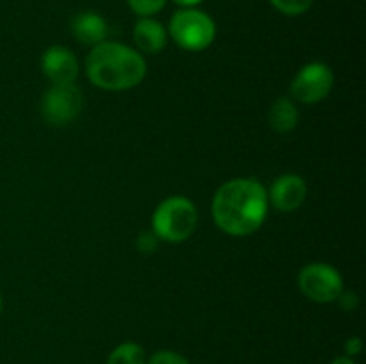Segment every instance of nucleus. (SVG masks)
<instances>
[{"label":"nucleus","mask_w":366,"mask_h":364,"mask_svg":"<svg viewBox=\"0 0 366 364\" xmlns=\"http://www.w3.org/2000/svg\"><path fill=\"white\" fill-rule=\"evenodd\" d=\"M268 191L257 178L236 177L217 189L211 213L217 227L232 238L254 234L268 216Z\"/></svg>","instance_id":"obj_1"},{"label":"nucleus","mask_w":366,"mask_h":364,"mask_svg":"<svg viewBox=\"0 0 366 364\" xmlns=\"http://www.w3.org/2000/svg\"><path fill=\"white\" fill-rule=\"evenodd\" d=\"M86 75L93 86L106 91H127L143 82L147 61L143 54L118 41L92 46L86 56Z\"/></svg>","instance_id":"obj_2"},{"label":"nucleus","mask_w":366,"mask_h":364,"mask_svg":"<svg viewBox=\"0 0 366 364\" xmlns=\"http://www.w3.org/2000/svg\"><path fill=\"white\" fill-rule=\"evenodd\" d=\"M199 211L182 195H172L156 207L152 214V232L159 241L184 243L195 232Z\"/></svg>","instance_id":"obj_3"},{"label":"nucleus","mask_w":366,"mask_h":364,"mask_svg":"<svg viewBox=\"0 0 366 364\" xmlns=\"http://www.w3.org/2000/svg\"><path fill=\"white\" fill-rule=\"evenodd\" d=\"M167 31L175 45L188 52H202L209 49L217 38L214 20L197 7H181L175 11Z\"/></svg>","instance_id":"obj_4"},{"label":"nucleus","mask_w":366,"mask_h":364,"mask_svg":"<svg viewBox=\"0 0 366 364\" xmlns=\"http://www.w3.org/2000/svg\"><path fill=\"white\" fill-rule=\"evenodd\" d=\"M299 288L315 303H332L342 295L343 277L332 264L310 263L299 271Z\"/></svg>","instance_id":"obj_5"},{"label":"nucleus","mask_w":366,"mask_h":364,"mask_svg":"<svg viewBox=\"0 0 366 364\" xmlns=\"http://www.w3.org/2000/svg\"><path fill=\"white\" fill-rule=\"evenodd\" d=\"M332 88H335V74L331 68L320 61H311L304 64L293 77L290 84V98L293 102L313 106L327 98Z\"/></svg>","instance_id":"obj_6"},{"label":"nucleus","mask_w":366,"mask_h":364,"mask_svg":"<svg viewBox=\"0 0 366 364\" xmlns=\"http://www.w3.org/2000/svg\"><path fill=\"white\" fill-rule=\"evenodd\" d=\"M82 109V91L75 84H52L41 98V116L46 123L66 125Z\"/></svg>","instance_id":"obj_7"},{"label":"nucleus","mask_w":366,"mask_h":364,"mask_svg":"<svg viewBox=\"0 0 366 364\" xmlns=\"http://www.w3.org/2000/svg\"><path fill=\"white\" fill-rule=\"evenodd\" d=\"M41 70L52 84H75L79 59L66 46L52 45L41 54Z\"/></svg>","instance_id":"obj_8"},{"label":"nucleus","mask_w":366,"mask_h":364,"mask_svg":"<svg viewBox=\"0 0 366 364\" xmlns=\"http://www.w3.org/2000/svg\"><path fill=\"white\" fill-rule=\"evenodd\" d=\"M306 178L297 173H285L272 182L268 202L281 213H293L306 202Z\"/></svg>","instance_id":"obj_9"},{"label":"nucleus","mask_w":366,"mask_h":364,"mask_svg":"<svg viewBox=\"0 0 366 364\" xmlns=\"http://www.w3.org/2000/svg\"><path fill=\"white\" fill-rule=\"evenodd\" d=\"M132 39L139 54L156 56L167 46L168 31L154 16H143L132 27Z\"/></svg>","instance_id":"obj_10"},{"label":"nucleus","mask_w":366,"mask_h":364,"mask_svg":"<svg viewBox=\"0 0 366 364\" xmlns=\"http://www.w3.org/2000/svg\"><path fill=\"white\" fill-rule=\"evenodd\" d=\"M71 32H74L75 39L82 45L95 46L99 43L106 41L107 32V21L104 20L102 14L95 13V11H84L79 13L71 21Z\"/></svg>","instance_id":"obj_11"},{"label":"nucleus","mask_w":366,"mask_h":364,"mask_svg":"<svg viewBox=\"0 0 366 364\" xmlns=\"http://www.w3.org/2000/svg\"><path fill=\"white\" fill-rule=\"evenodd\" d=\"M299 107L290 96H279L268 111V125L279 134H288L299 125Z\"/></svg>","instance_id":"obj_12"},{"label":"nucleus","mask_w":366,"mask_h":364,"mask_svg":"<svg viewBox=\"0 0 366 364\" xmlns=\"http://www.w3.org/2000/svg\"><path fill=\"white\" fill-rule=\"evenodd\" d=\"M106 364H147L145 350L138 343H122L109 353Z\"/></svg>","instance_id":"obj_13"},{"label":"nucleus","mask_w":366,"mask_h":364,"mask_svg":"<svg viewBox=\"0 0 366 364\" xmlns=\"http://www.w3.org/2000/svg\"><path fill=\"white\" fill-rule=\"evenodd\" d=\"M315 0H270L272 6L286 16H300L307 13Z\"/></svg>","instance_id":"obj_14"},{"label":"nucleus","mask_w":366,"mask_h":364,"mask_svg":"<svg viewBox=\"0 0 366 364\" xmlns=\"http://www.w3.org/2000/svg\"><path fill=\"white\" fill-rule=\"evenodd\" d=\"M167 2L168 0H127L132 13L138 14L139 18L154 16V14H157L159 11H163Z\"/></svg>","instance_id":"obj_15"},{"label":"nucleus","mask_w":366,"mask_h":364,"mask_svg":"<svg viewBox=\"0 0 366 364\" xmlns=\"http://www.w3.org/2000/svg\"><path fill=\"white\" fill-rule=\"evenodd\" d=\"M147 364H192L182 353L175 350H157L147 359Z\"/></svg>","instance_id":"obj_16"},{"label":"nucleus","mask_w":366,"mask_h":364,"mask_svg":"<svg viewBox=\"0 0 366 364\" xmlns=\"http://www.w3.org/2000/svg\"><path fill=\"white\" fill-rule=\"evenodd\" d=\"M136 245H138V250L142 253H152L159 246V239H157V236L152 231H145L138 236Z\"/></svg>","instance_id":"obj_17"},{"label":"nucleus","mask_w":366,"mask_h":364,"mask_svg":"<svg viewBox=\"0 0 366 364\" xmlns=\"http://www.w3.org/2000/svg\"><path fill=\"white\" fill-rule=\"evenodd\" d=\"M338 305L342 307L343 310H356L357 307H360V298H357V295L354 291H345L343 289L342 295L338 296Z\"/></svg>","instance_id":"obj_18"},{"label":"nucleus","mask_w":366,"mask_h":364,"mask_svg":"<svg viewBox=\"0 0 366 364\" xmlns=\"http://www.w3.org/2000/svg\"><path fill=\"white\" fill-rule=\"evenodd\" d=\"M343 350H345V355L347 357H356L360 355L361 350H363V341H361L357 335H354V338H349L345 341V346H343Z\"/></svg>","instance_id":"obj_19"},{"label":"nucleus","mask_w":366,"mask_h":364,"mask_svg":"<svg viewBox=\"0 0 366 364\" xmlns=\"http://www.w3.org/2000/svg\"><path fill=\"white\" fill-rule=\"evenodd\" d=\"M179 7H197L199 4H202L204 0H174Z\"/></svg>","instance_id":"obj_20"},{"label":"nucleus","mask_w":366,"mask_h":364,"mask_svg":"<svg viewBox=\"0 0 366 364\" xmlns=\"http://www.w3.org/2000/svg\"><path fill=\"white\" fill-rule=\"evenodd\" d=\"M331 364H356V363H354V359H352V357L340 355V357H336V359L332 360Z\"/></svg>","instance_id":"obj_21"},{"label":"nucleus","mask_w":366,"mask_h":364,"mask_svg":"<svg viewBox=\"0 0 366 364\" xmlns=\"http://www.w3.org/2000/svg\"><path fill=\"white\" fill-rule=\"evenodd\" d=\"M2 307H4V298H2V291H0V314H2Z\"/></svg>","instance_id":"obj_22"}]
</instances>
